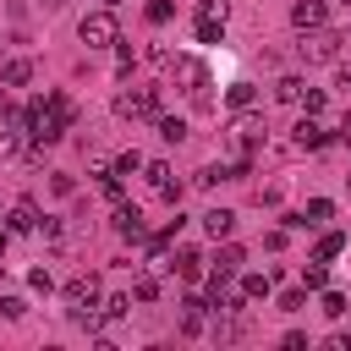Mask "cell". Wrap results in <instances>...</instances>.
<instances>
[{"mask_svg": "<svg viewBox=\"0 0 351 351\" xmlns=\"http://www.w3.org/2000/svg\"><path fill=\"white\" fill-rule=\"evenodd\" d=\"M170 82H176L197 110H208V66H203L197 55H176V60H170Z\"/></svg>", "mask_w": 351, "mask_h": 351, "instance_id": "6da1fadb", "label": "cell"}, {"mask_svg": "<svg viewBox=\"0 0 351 351\" xmlns=\"http://www.w3.org/2000/svg\"><path fill=\"white\" fill-rule=\"evenodd\" d=\"M340 44H346V38H340L335 27H307L296 49H302L307 66H329V60H340Z\"/></svg>", "mask_w": 351, "mask_h": 351, "instance_id": "7a4b0ae2", "label": "cell"}, {"mask_svg": "<svg viewBox=\"0 0 351 351\" xmlns=\"http://www.w3.org/2000/svg\"><path fill=\"white\" fill-rule=\"evenodd\" d=\"M77 38H82L88 49H110V44H121V27H115L110 5H104V11H88V16L77 22Z\"/></svg>", "mask_w": 351, "mask_h": 351, "instance_id": "3957f363", "label": "cell"}, {"mask_svg": "<svg viewBox=\"0 0 351 351\" xmlns=\"http://www.w3.org/2000/svg\"><path fill=\"white\" fill-rule=\"evenodd\" d=\"M66 126H71V121H66V115H55V110H49L44 99H38V104H33V115H27V137H33L38 148L60 143V137H66Z\"/></svg>", "mask_w": 351, "mask_h": 351, "instance_id": "277c9868", "label": "cell"}, {"mask_svg": "<svg viewBox=\"0 0 351 351\" xmlns=\"http://www.w3.org/2000/svg\"><path fill=\"white\" fill-rule=\"evenodd\" d=\"M115 115H121V121H143V115H159V93H154V88H137V93H115Z\"/></svg>", "mask_w": 351, "mask_h": 351, "instance_id": "5b68a950", "label": "cell"}, {"mask_svg": "<svg viewBox=\"0 0 351 351\" xmlns=\"http://www.w3.org/2000/svg\"><path fill=\"white\" fill-rule=\"evenodd\" d=\"M66 302H71V307H93V302H99V274H77V280H66Z\"/></svg>", "mask_w": 351, "mask_h": 351, "instance_id": "8992f818", "label": "cell"}, {"mask_svg": "<svg viewBox=\"0 0 351 351\" xmlns=\"http://www.w3.org/2000/svg\"><path fill=\"white\" fill-rule=\"evenodd\" d=\"M0 82H5V88H27V82H33V60H27V55L5 60V66H0Z\"/></svg>", "mask_w": 351, "mask_h": 351, "instance_id": "52a82bcc", "label": "cell"}, {"mask_svg": "<svg viewBox=\"0 0 351 351\" xmlns=\"http://www.w3.org/2000/svg\"><path fill=\"white\" fill-rule=\"evenodd\" d=\"M329 143V132L318 126V115H302L296 121V148H324Z\"/></svg>", "mask_w": 351, "mask_h": 351, "instance_id": "ba28073f", "label": "cell"}, {"mask_svg": "<svg viewBox=\"0 0 351 351\" xmlns=\"http://www.w3.org/2000/svg\"><path fill=\"white\" fill-rule=\"evenodd\" d=\"M38 225H44V219H38V203H33V197H22V203L11 208V230H16V236H27V230H38Z\"/></svg>", "mask_w": 351, "mask_h": 351, "instance_id": "9c48e42d", "label": "cell"}, {"mask_svg": "<svg viewBox=\"0 0 351 351\" xmlns=\"http://www.w3.org/2000/svg\"><path fill=\"white\" fill-rule=\"evenodd\" d=\"M115 230H121L126 241H143V236H148V225H143V214H137V208H126V203L115 208Z\"/></svg>", "mask_w": 351, "mask_h": 351, "instance_id": "30bf717a", "label": "cell"}, {"mask_svg": "<svg viewBox=\"0 0 351 351\" xmlns=\"http://www.w3.org/2000/svg\"><path fill=\"white\" fill-rule=\"evenodd\" d=\"M291 22L307 33V27H324V0H296L291 5Z\"/></svg>", "mask_w": 351, "mask_h": 351, "instance_id": "8fae6325", "label": "cell"}, {"mask_svg": "<svg viewBox=\"0 0 351 351\" xmlns=\"http://www.w3.org/2000/svg\"><path fill=\"white\" fill-rule=\"evenodd\" d=\"M203 230H208L214 241H225V236L236 230V214H230V208H208V214H203Z\"/></svg>", "mask_w": 351, "mask_h": 351, "instance_id": "7c38bea8", "label": "cell"}, {"mask_svg": "<svg viewBox=\"0 0 351 351\" xmlns=\"http://www.w3.org/2000/svg\"><path fill=\"white\" fill-rule=\"evenodd\" d=\"M340 252H346V236H340V230H324L318 247H313V263H335Z\"/></svg>", "mask_w": 351, "mask_h": 351, "instance_id": "4fadbf2b", "label": "cell"}, {"mask_svg": "<svg viewBox=\"0 0 351 351\" xmlns=\"http://www.w3.org/2000/svg\"><path fill=\"white\" fill-rule=\"evenodd\" d=\"M176 274H181V280H203V258H197V247H181V252H176Z\"/></svg>", "mask_w": 351, "mask_h": 351, "instance_id": "5bb4252c", "label": "cell"}, {"mask_svg": "<svg viewBox=\"0 0 351 351\" xmlns=\"http://www.w3.org/2000/svg\"><path fill=\"white\" fill-rule=\"evenodd\" d=\"M302 93H307L302 77H280V82H274V99H280V104H302Z\"/></svg>", "mask_w": 351, "mask_h": 351, "instance_id": "9a60e30c", "label": "cell"}, {"mask_svg": "<svg viewBox=\"0 0 351 351\" xmlns=\"http://www.w3.org/2000/svg\"><path fill=\"white\" fill-rule=\"evenodd\" d=\"M143 181H148L154 192H165V186H170V165H165V159H154V165H143Z\"/></svg>", "mask_w": 351, "mask_h": 351, "instance_id": "2e32d148", "label": "cell"}, {"mask_svg": "<svg viewBox=\"0 0 351 351\" xmlns=\"http://www.w3.org/2000/svg\"><path fill=\"white\" fill-rule=\"evenodd\" d=\"M241 296L247 302H263L269 296V274H241Z\"/></svg>", "mask_w": 351, "mask_h": 351, "instance_id": "e0dca14e", "label": "cell"}, {"mask_svg": "<svg viewBox=\"0 0 351 351\" xmlns=\"http://www.w3.org/2000/svg\"><path fill=\"white\" fill-rule=\"evenodd\" d=\"M159 137H165V143H181V137H186V121H181V115H159Z\"/></svg>", "mask_w": 351, "mask_h": 351, "instance_id": "ac0fdd59", "label": "cell"}, {"mask_svg": "<svg viewBox=\"0 0 351 351\" xmlns=\"http://www.w3.org/2000/svg\"><path fill=\"white\" fill-rule=\"evenodd\" d=\"M324 285H329V269H324V263L302 269V291H324Z\"/></svg>", "mask_w": 351, "mask_h": 351, "instance_id": "d6986e66", "label": "cell"}, {"mask_svg": "<svg viewBox=\"0 0 351 351\" xmlns=\"http://www.w3.org/2000/svg\"><path fill=\"white\" fill-rule=\"evenodd\" d=\"M197 16H208V22H225V16H230V0H197Z\"/></svg>", "mask_w": 351, "mask_h": 351, "instance_id": "ffe728a7", "label": "cell"}, {"mask_svg": "<svg viewBox=\"0 0 351 351\" xmlns=\"http://www.w3.org/2000/svg\"><path fill=\"white\" fill-rule=\"evenodd\" d=\"M197 38H203V44H219V38H225V22H208V16H197Z\"/></svg>", "mask_w": 351, "mask_h": 351, "instance_id": "44dd1931", "label": "cell"}, {"mask_svg": "<svg viewBox=\"0 0 351 351\" xmlns=\"http://www.w3.org/2000/svg\"><path fill=\"white\" fill-rule=\"evenodd\" d=\"M137 170H143V154H137V148H126V154L115 159V176H137Z\"/></svg>", "mask_w": 351, "mask_h": 351, "instance_id": "7402d4cb", "label": "cell"}, {"mask_svg": "<svg viewBox=\"0 0 351 351\" xmlns=\"http://www.w3.org/2000/svg\"><path fill=\"white\" fill-rule=\"evenodd\" d=\"M329 214H335V203H329V197H313V203H307V225H324Z\"/></svg>", "mask_w": 351, "mask_h": 351, "instance_id": "603a6c76", "label": "cell"}, {"mask_svg": "<svg viewBox=\"0 0 351 351\" xmlns=\"http://www.w3.org/2000/svg\"><path fill=\"white\" fill-rule=\"evenodd\" d=\"M214 269H230V274H236V269H241V247H236V241H225V247H219V263H214Z\"/></svg>", "mask_w": 351, "mask_h": 351, "instance_id": "cb8c5ba5", "label": "cell"}, {"mask_svg": "<svg viewBox=\"0 0 351 351\" xmlns=\"http://www.w3.org/2000/svg\"><path fill=\"white\" fill-rule=\"evenodd\" d=\"M252 104V82H230V110H247Z\"/></svg>", "mask_w": 351, "mask_h": 351, "instance_id": "d4e9b609", "label": "cell"}, {"mask_svg": "<svg viewBox=\"0 0 351 351\" xmlns=\"http://www.w3.org/2000/svg\"><path fill=\"white\" fill-rule=\"evenodd\" d=\"M302 307H307V291H302V285H296V291H285V296H280V313H302Z\"/></svg>", "mask_w": 351, "mask_h": 351, "instance_id": "484cf974", "label": "cell"}, {"mask_svg": "<svg viewBox=\"0 0 351 351\" xmlns=\"http://www.w3.org/2000/svg\"><path fill=\"white\" fill-rule=\"evenodd\" d=\"M126 313H132V296H110V302H104V318H110V324L126 318Z\"/></svg>", "mask_w": 351, "mask_h": 351, "instance_id": "4316f807", "label": "cell"}, {"mask_svg": "<svg viewBox=\"0 0 351 351\" xmlns=\"http://www.w3.org/2000/svg\"><path fill=\"white\" fill-rule=\"evenodd\" d=\"M170 16H176V5H170V0H148V22H154V27H159V22H170Z\"/></svg>", "mask_w": 351, "mask_h": 351, "instance_id": "83f0119b", "label": "cell"}, {"mask_svg": "<svg viewBox=\"0 0 351 351\" xmlns=\"http://www.w3.org/2000/svg\"><path fill=\"white\" fill-rule=\"evenodd\" d=\"M27 285H33V291H44V296H49V291H55V274H49V269H33V274H27Z\"/></svg>", "mask_w": 351, "mask_h": 351, "instance_id": "f1b7e54d", "label": "cell"}, {"mask_svg": "<svg viewBox=\"0 0 351 351\" xmlns=\"http://www.w3.org/2000/svg\"><path fill=\"white\" fill-rule=\"evenodd\" d=\"M132 291H137V302H154V296H159V280H154V274H143Z\"/></svg>", "mask_w": 351, "mask_h": 351, "instance_id": "f546056e", "label": "cell"}, {"mask_svg": "<svg viewBox=\"0 0 351 351\" xmlns=\"http://www.w3.org/2000/svg\"><path fill=\"white\" fill-rule=\"evenodd\" d=\"M318 307H324L329 318H340V313H346V296H340V291H324V302H318Z\"/></svg>", "mask_w": 351, "mask_h": 351, "instance_id": "4dcf8cb0", "label": "cell"}, {"mask_svg": "<svg viewBox=\"0 0 351 351\" xmlns=\"http://www.w3.org/2000/svg\"><path fill=\"white\" fill-rule=\"evenodd\" d=\"M22 313H27L22 296H0V318H22Z\"/></svg>", "mask_w": 351, "mask_h": 351, "instance_id": "1f68e13d", "label": "cell"}, {"mask_svg": "<svg viewBox=\"0 0 351 351\" xmlns=\"http://www.w3.org/2000/svg\"><path fill=\"white\" fill-rule=\"evenodd\" d=\"M16 148H22V137H16V126H5V132H0V159H11Z\"/></svg>", "mask_w": 351, "mask_h": 351, "instance_id": "d6a6232c", "label": "cell"}, {"mask_svg": "<svg viewBox=\"0 0 351 351\" xmlns=\"http://www.w3.org/2000/svg\"><path fill=\"white\" fill-rule=\"evenodd\" d=\"M302 110H307V115H318V110H324V93H318V88H307V93H302Z\"/></svg>", "mask_w": 351, "mask_h": 351, "instance_id": "836d02e7", "label": "cell"}, {"mask_svg": "<svg viewBox=\"0 0 351 351\" xmlns=\"http://www.w3.org/2000/svg\"><path fill=\"white\" fill-rule=\"evenodd\" d=\"M49 192H55V197H71V176L55 170V176H49Z\"/></svg>", "mask_w": 351, "mask_h": 351, "instance_id": "e575fe53", "label": "cell"}, {"mask_svg": "<svg viewBox=\"0 0 351 351\" xmlns=\"http://www.w3.org/2000/svg\"><path fill=\"white\" fill-rule=\"evenodd\" d=\"M340 143H346V148H351V115H346V121H340Z\"/></svg>", "mask_w": 351, "mask_h": 351, "instance_id": "d590c367", "label": "cell"}, {"mask_svg": "<svg viewBox=\"0 0 351 351\" xmlns=\"http://www.w3.org/2000/svg\"><path fill=\"white\" fill-rule=\"evenodd\" d=\"M38 5H44V11H60V5H66V0H38Z\"/></svg>", "mask_w": 351, "mask_h": 351, "instance_id": "8d00e7d4", "label": "cell"}, {"mask_svg": "<svg viewBox=\"0 0 351 351\" xmlns=\"http://www.w3.org/2000/svg\"><path fill=\"white\" fill-rule=\"evenodd\" d=\"M104 5H121V0H104Z\"/></svg>", "mask_w": 351, "mask_h": 351, "instance_id": "74e56055", "label": "cell"}, {"mask_svg": "<svg viewBox=\"0 0 351 351\" xmlns=\"http://www.w3.org/2000/svg\"><path fill=\"white\" fill-rule=\"evenodd\" d=\"M340 5H351V0H340Z\"/></svg>", "mask_w": 351, "mask_h": 351, "instance_id": "f35d334b", "label": "cell"}]
</instances>
